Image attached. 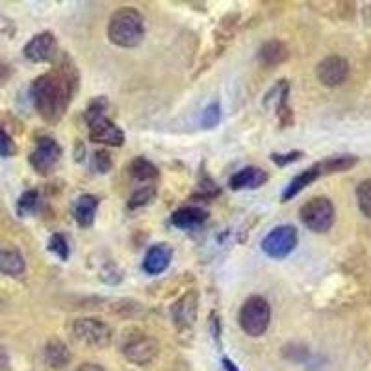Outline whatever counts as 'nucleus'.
<instances>
[{"label": "nucleus", "mask_w": 371, "mask_h": 371, "mask_svg": "<svg viewBox=\"0 0 371 371\" xmlns=\"http://www.w3.org/2000/svg\"><path fill=\"white\" fill-rule=\"evenodd\" d=\"M79 89V71L71 58L64 56L58 69L41 74L32 84V101L41 118L50 125L62 121L73 95Z\"/></svg>", "instance_id": "1"}, {"label": "nucleus", "mask_w": 371, "mask_h": 371, "mask_svg": "<svg viewBox=\"0 0 371 371\" xmlns=\"http://www.w3.org/2000/svg\"><path fill=\"white\" fill-rule=\"evenodd\" d=\"M108 38L122 49H134L145 38V19L136 8H119L108 23Z\"/></svg>", "instance_id": "2"}, {"label": "nucleus", "mask_w": 371, "mask_h": 371, "mask_svg": "<svg viewBox=\"0 0 371 371\" xmlns=\"http://www.w3.org/2000/svg\"><path fill=\"white\" fill-rule=\"evenodd\" d=\"M108 98L97 97L86 110V122L89 128V139L110 147H121L125 143V132L106 115Z\"/></svg>", "instance_id": "3"}, {"label": "nucleus", "mask_w": 371, "mask_h": 371, "mask_svg": "<svg viewBox=\"0 0 371 371\" xmlns=\"http://www.w3.org/2000/svg\"><path fill=\"white\" fill-rule=\"evenodd\" d=\"M271 321V307L262 295H251L239 310V327L251 338L266 334Z\"/></svg>", "instance_id": "4"}, {"label": "nucleus", "mask_w": 371, "mask_h": 371, "mask_svg": "<svg viewBox=\"0 0 371 371\" xmlns=\"http://www.w3.org/2000/svg\"><path fill=\"white\" fill-rule=\"evenodd\" d=\"M121 351L128 362H132L136 366H145L158 357L160 346L152 336L145 334L143 331L132 329L130 334L127 332L122 338Z\"/></svg>", "instance_id": "5"}, {"label": "nucleus", "mask_w": 371, "mask_h": 371, "mask_svg": "<svg viewBox=\"0 0 371 371\" xmlns=\"http://www.w3.org/2000/svg\"><path fill=\"white\" fill-rule=\"evenodd\" d=\"M71 331H73V336L76 338V342L91 347V349H106L112 343L113 338L112 329L97 318L74 319Z\"/></svg>", "instance_id": "6"}, {"label": "nucleus", "mask_w": 371, "mask_h": 371, "mask_svg": "<svg viewBox=\"0 0 371 371\" xmlns=\"http://www.w3.org/2000/svg\"><path fill=\"white\" fill-rule=\"evenodd\" d=\"M299 215H301V221L307 229L321 234L332 227L336 212H334V206L327 197H312L301 206Z\"/></svg>", "instance_id": "7"}, {"label": "nucleus", "mask_w": 371, "mask_h": 371, "mask_svg": "<svg viewBox=\"0 0 371 371\" xmlns=\"http://www.w3.org/2000/svg\"><path fill=\"white\" fill-rule=\"evenodd\" d=\"M299 236L297 229L292 225H280L277 229H273L262 239V251L268 254L269 258L282 260L288 254H292V251L297 247Z\"/></svg>", "instance_id": "8"}, {"label": "nucleus", "mask_w": 371, "mask_h": 371, "mask_svg": "<svg viewBox=\"0 0 371 371\" xmlns=\"http://www.w3.org/2000/svg\"><path fill=\"white\" fill-rule=\"evenodd\" d=\"M62 158V147L52 137H40L30 154V164L41 175H49Z\"/></svg>", "instance_id": "9"}, {"label": "nucleus", "mask_w": 371, "mask_h": 371, "mask_svg": "<svg viewBox=\"0 0 371 371\" xmlns=\"http://www.w3.org/2000/svg\"><path fill=\"white\" fill-rule=\"evenodd\" d=\"M197 310H199V293L195 290H188L171 307V318L175 327L178 331H190L195 325Z\"/></svg>", "instance_id": "10"}, {"label": "nucleus", "mask_w": 371, "mask_h": 371, "mask_svg": "<svg viewBox=\"0 0 371 371\" xmlns=\"http://www.w3.org/2000/svg\"><path fill=\"white\" fill-rule=\"evenodd\" d=\"M316 74H318L319 82L323 86L336 88V86H340V84H343L347 80L349 64H347V59L342 58V56H327V58L321 59L318 64Z\"/></svg>", "instance_id": "11"}, {"label": "nucleus", "mask_w": 371, "mask_h": 371, "mask_svg": "<svg viewBox=\"0 0 371 371\" xmlns=\"http://www.w3.org/2000/svg\"><path fill=\"white\" fill-rule=\"evenodd\" d=\"M56 50H58V43H56V38L50 32H41V34L34 35L28 43L25 45V52L26 58L34 64H45V62H50V59L56 56Z\"/></svg>", "instance_id": "12"}, {"label": "nucleus", "mask_w": 371, "mask_h": 371, "mask_svg": "<svg viewBox=\"0 0 371 371\" xmlns=\"http://www.w3.org/2000/svg\"><path fill=\"white\" fill-rule=\"evenodd\" d=\"M268 173L262 167H244L238 173L229 178V188L234 191H244V190H258L260 186H264L268 182Z\"/></svg>", "instance_id": "13"}, {"label": "nucleus", "mask_w": 371, "mask_h": 371, "mask_svg": "<svg viewBox=\"0 0 371 371\" xmlns=\"http://www.w3.org/2000/svg\"><path fill=\"white\" fill-rule=\"evenodd\" d=\"M173 258L171 245L156 244L147 251L145 258H143V271L147 275H160L164 273Z\"/></svg>", "instance_id": "14"}, {"label": "nucleus", "mask_w": 371, "mask_h": 371, "mask_svg": "<svg viewBox=\"0 0 371 371\" xmlns=\"http://www.w3.org/2000/svg\"><path fill=\"white\" fill-rule=\"evenodd\" d=\"M206 219H208V212L202 210V208H197V206H186V208L176 210L175 214L171 215L173 225L182 230L197 229V227L202 225Z\"/></svg>", "instance_id": "15"}, {"label": "nucleus", "mask_w": 371, "mask_h": 371, "mask_svg": "<svg viewBox=\"0 0 371 371\" xmlns=\"http://www.w3.org/2000/svg\"><path fill=\"white\" fill-rule=\"evenodd\" d=\"M43 362L50 370H64L71 362V353L62 340H50L43 349Z\"/></svg>", "instance_id": "16"}, {"label": "nucleus", "mask_w": 371, "mask_h": 371, "mask_svg": "<svg viewBox=\"0 0 371 371\" xmlns=\"http://www.w3.org/2000/svg\"><path fill=\"white\" fill-rule=\"evenodd\" d=\"M290 52L288 47L278 40H269L266 41L258 50V59L268 67H275V65L284 64L288 59Z\"/></svg>", "instance_id": "17"}, {"label": "nucleus", "mask_w": 371, "mask_h": 371, "mask_svg": "<svg viewBox=\"0 0 371 371\" xmlns=\"http://www.w3.org/2000/svg\"><path fill=\"white\" fill-rule=\"evenodd\" d=\"M97 208H98V199L95 195L79 197L73 206V215H74V219H76V223H79L82 229H86V227H91L93 221H95Z\"/></svg>", "instance_id": "18"}, {"label": "nucleus", "mask_w": 371, "mask_h": 371, "mask_svg": "<svg viewBox=\"0 0 371 371\" xmlns=\"http://www.w3.org/2000/svg\"><path fill=\"white\" fill-rule=\"evenodd\" d=\"M319 176H321V171H319L318 164L312 167H308L307 171L299 173V175L295 176V178H293L288 186H286V190H284V193H282V200H290L295 195H299V193H301L307 186L312 184L314 181H318Z\"/></svg>", "instance_id": "19"}, {"label": "nucleus", "mask_w": 371, "mask_h": 371, "mask_svg": "<svg viewBox=\"0 0 371 371\" xmlns=\"http://www.w3.org/2000/svg\"><path fill=\"white\" fill-rule=\"evenodd\" d=\"M25 258L17 249H0V275H17L25 273Z\"/></svg>", "instance_id": "20"}, {"label": "nucleus", "mask_w": 371, "mask_h": 371, "mask_svg": "<svg viewBox=\"0 0 371 371\" xmlns=\"http://www.w3.org/2000/svg\"><path fill=\"white\" fill-rule=\"evenodd\" d=\"M130 175L137 182H154L160 176V171L152 161L143 156H137L130 161Z\"/></svg>", "instance_id": "21"}, {"label": "nucleus", "mask_w": 371, "mask_h": 371, "mask_svg": "<svg viewBox=\"0 0 371 371\" xmlns=\"http://www.w3.org/2000/svg\"><path fill=\"white\" fill-rule=\"evenodd\" d=\"M357 156H351V154H342V156H332L329 160L319 161V171L321 175H331V173H340L351 169L355 164H357Z\"/></svg>", "instance_id": "22"}, {"label": "nucleus", "mask_w": 371, "mask_h": 371, "mask_svg": "<svg viewBox=\"0 0 371 371\" xmlns=\"http://www.w3.org/2000/svg\"><path fill=\"white\" fill-rule=\"evenodd\" d=\"M154 197H156V188H154V186H142V188H137V190L134 191L130 200H128V208H130V210H137V208L149 205Z\"/></svg>", "instance_id": "23"}, {"label": "nucleus", "mask_w": 371, "mask_h": 371, "mask_svg": "<svg viewBox=\"0 0 371 371\" xmlns=\"http://www.w3.org/2000/svg\"><path fill=\"white\" fill-rule=\"evenodd\" d=\"M357 202L362 214L371 219V178L360 182L357 188Z\"/></svg>", "instance_id": "24"}, {"label": "nucleus", "mask_w": 371, "mask_h": 371, "mask_svg": "<svg viewBox=\"0 0 371 371\" xmlns=\"http://www.w3.org/2000/svg\"><path fill=\"white\" fill-rule=\"evenodd\" d=\"M221 119V106L219 103H212L202 110L200 115V127L202 128H214L217 127V122Z\"/></svg>", "instance_id": "25"}, {"label": "nucleus", "mask_w": 371, "mask_h": 371, "mask_svg": "<svg viewBox=\"0 0 371 371\" xmlns=\"http://www.w3.org/2000/svg\"><path fill=\"white\" fill-rule=\"evenodd\" d=\"M38 202H40V195H38V191H34V190L25 191V193L19 197V202H17V212H19V215L30 214V212H34L35 208H38Z\"/></svg>", "instance_id": "26"}, {"label": "nucleus", "mask_w": 371, "mask_h": 371, "mask_svg": "<svg viewBox=\"0 0 371 371\" xmlns=\"http://www.w3.org/2000/svg\"><path fill=\"white\" fill-rule=\"evenodd\" d=\"M49 251L56 254L59 260H67L69 258V244H67V239H65V236L59 234V232H56V234L50 236Z\"/></svg>", "instance_id": "27"}, {"label": "nucleus", "mask_w": 371, "mask_h": 371, "mask_svg": "<svg viewBox=\"0 0 371 371\" xmlns=\"http://www.w3.org/2000/svg\"><path fill=\"white\" fill-rule=\"evenodd\" d=\"M112 166H113V161L108 151H97L95 154H93V167H95L98 173L106 175V173H110Z\"/></svg>", "instance_id": "28"}, {"label": "nucleus", "mask_w": 371, "mask_h": 371, "mask_svg": "<svg viewBox=\"0 0 371 371\" xmlns=\"http://www.w3.org/2000/svg\"><path fill=\"white\" fill-rule=\"evenodd\" d=\"M15 151H17V149H15V143L10 137V134L0 128V156H13Z\"/></svg>", "instance_id": "29"}, {"label": "nucleus", "mask_w": 371, "mask_h": 371, "mask_svg": "<svg viewBox=\"0 0 371 371\" xmlns=\"http://www.w3.org/2000/svg\"><path fill=\"white\" fill-rule=\"evenodd\" d=\"M303 158V152L301 151H292V152H286V154H278V152H275V154H271V160H273V164H277V166L284 167L288 166V164H293V161H297Z\"/></svg>", "instance_id": "30"}, {"label": "nucleus", "mask_w": 371, "mask_h": 371, "mask_svg": "<svg viewBox=\"0 0 371 371\" xmlns=\"http://www.w3.org/2000/svg\"><path fill=\"white\" fill-rule=\"evenodd\" d=\"M210 325H212V336L217 340V343H219V318H215V314H212V319H210Z\"/></svg>", "instance_id": "31"}, {"label": "nucleus", "mask_w": 371, "mask_h": 371, "mask_svg": "<svg viewBox=\"0 0 371 371\" xmlns=\"http://www.w3.org/2000/svg\"><path fill=\"white\" fill-rule=\"evenodd\" d=\"M76 371H106L103 366H98V364H95V362H86V364H82V366H79V370Z\"/></svg>", "instance_id": "32"}, {"label": "nucleus", "mask_w": 371, "mask_h": 371, "mask_svg": "<svg viewBox=\"0 0 371 371\" xmlns=\"http://www.w3.org/2000/svg\"><path fill=\"white\" fill-rule=\"evenodd\" d=\"M223 366H225V371H239L238 366L230 358H223Z\"/></svg>", "instance_id": "33"}]
</instances>
